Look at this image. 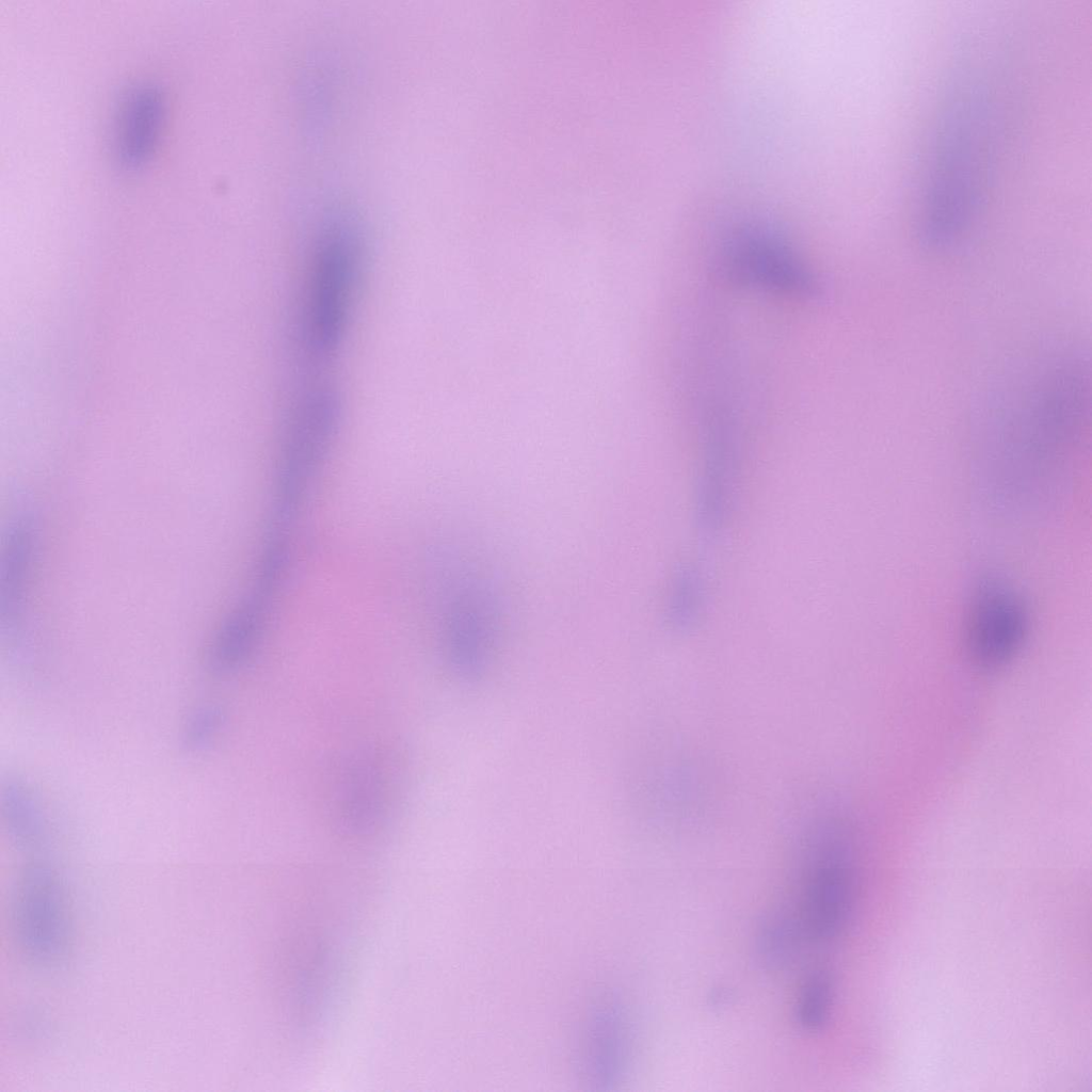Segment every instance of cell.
<instances>
[{"instance_id": "ba28073f", "label": "cell", "mask_w": 1092, "mask_h": 1092, "mask_svg": "<svg viewBox=\"0 0 1092 1092\" xmlns=\"http://www.w3.org/2000/svg\"><path fill=\"white\" fill-rule=\"evenodd\" d=\"M727 261L729 274L739 280L800 294L818 291L814 276L767 234L742 235L732 244Z\"/></svg>"}, {"instance_id": "3957f363", "label": "cell", "mask_w": 1092, "mask_h": 1092, "mask_svg": "<svg viewBox=\"0 0 1092 1092\" xmlns=\"http://www.w3.org/2000/svg\"><path fill=\"white\" fill-rule=\"evenodd\" d=\"M1029 613L1019 593L1005 579L980 578L971 591L964 620L969 660L982 670L1008 664L1021 651L1029 630Z\"/></svg>"}, {"instance_id": "8992f818", "label": "cell", "mask_w": 1092, "mask_h": 1092, "mask_svg": "<svg viewBox=\"0 0 1092 1092\" xmlns=\"http://www.w3.org/2000/svg\"><path fill=\"white\" fill-rule=\"evenodd\" d=\"M41 524L28 508L17 509L3 530L0 552V630L10 642L21 637L41 555Z\"/></svg>"}, {"instance_id": "8fae6325", "label": "cell", "mask_w": 1092, "mask_h": 1092, "mask_svg": "<svg viewBox=\"0 0 1092 1092\" xmlns=\"http://www.w3.org/2000/svg\"><path fill=\"white\" fill-rule=\"evenodd\" d=\"M706 604V583L698 567L679 565L673 573L667 593L665 615L680 631L692 629L701 620Z\"/></svg>"}, {"instance_id": "6da1fadb", "label": "cell", "mask_w": 1092, "mask_h": 1092, "mask_svg": "<svg viewBox=\"0 0 1092 1092\" xmlns=\"http://www.w3.org/2000/svg\"><path fill=\"white\" fill-rule=\"evenodd\" d=\"M362 261L357 230L332 221L319 232L304 283L296 323L301 365L321 370L342 344L351 316Z\"/></svg>"}, {"instance_id": "277c9868", "label": "cell", "mask_w": 1092, "mask_h": 1092, "mask_svg": "<svg viewBox=\"0 0 1092 1092\" xmlns=\"http://www.w3.org/2000/svg\"><path fill=\"white\" fill-rule=\"evenodd\" d=\"M443 644L451 669L476 679L486 669L497 625V604L491 589L473 579H459L444 605Z\"/></svg>"}, {"instance_id": "52a82bcc", "label": "cell", "mask_w": 1092, "mask_h": 1092, "mask_svg": "<svg viewBox=\"0 0 1092 1092\" xmlns=\"http://www.w3.org/2000/svg\"><path fill=\"white\" fill-rule=\"evenodd\" d=\"M387 775L381 756L364 750L343 765L336 787L335 809L339 828L350 835L372 832L382 821L387 804Z\"/></svg>"}, {"instance_id": "7c38bea8", "label": "cell", "mask_w": 1092, "mask_h": 1092, "mask_svg": "<svg viewBox=\"0 0 1092 1092\" xmlns=\"http://www.w3.org/2000/svg\"><path fill=\"white\" fill-rule=\"evenodd\" d=\"M225 708L214 702H205L192 708L183 719L178 734L180 750L192 756L206 753L214 745L225 728Z\"/></svg>"}, {"instance_id": "5b68a950", "label": "cell", "mask_w": 1092, "mask_h": 1092, "mask_svg": "<svg viewBox=\"0 0 1092 1092\" xmlns=\"http://www.w3.org/2000/svg\"><path fill=\"white\" fill-rule=\"evenodd\" d=\"M57 873L35 863L21 873L16 898V928L22 948L38 964L55 962L66 944L65 902Z\"/></svg>"}, {"instance_id": "7a4b0ae2", "label": "cell", "mask_w": 1092, "mask_h": 1092, "mask_svg": "<svg viewBox=\"0 0 1092 1092\" xmlns=\"http://www.w3.org/2000/svg\"><path fill=\"white\" fill-rule=\"evenodd\" d=\"M340 399L322 380L304 383L283 420L273 469L271 526L289 529L305 504L334 445Z\"/></svg>"}, {"instance_id": "30bf717a", "label": "cell", "mask_w": 1092, "mask_h": 1092, "mask_svg": "<svg viewBox=\"0 0 1092 1092\" xmlns=\"http://www.w3.org/2000/svg\"><path fill=\"white\" fill-rule=\"evenodd\" d=\"M0 814L11 842L20 851L34 852L48 840L45 808L32 784L20 775H9L0 786Z\"/></svg>"}, {"instance_id": "9c48e42d", "label": "cell", "mask_w": 1092, "mask_h": 1092, "mask_svg": "<svg viewBox=\"0 0 1092 1092\" xmlns=\"http://www.w3.org/2000/svg\"><path fill=\"white\" fill-rule=\"evenodd\" d=\"M164 119V100L158 87L141 84L126 93L115 118L114 145L118 161L135 170L148 161Z\"/></svg>"}]
</instances>
